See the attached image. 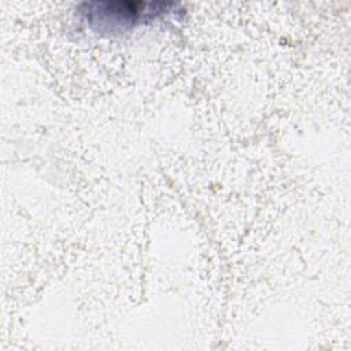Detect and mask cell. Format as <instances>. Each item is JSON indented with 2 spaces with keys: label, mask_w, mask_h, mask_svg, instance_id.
Segmentation results:
<instances>
[{
  "label": "cell",
  "mask_w": 351,
  "mask_h": 351,
  "mask_svg": "<svg viewBox=\"0 0 351 351\" xmlns=\"http://www.w3.org/2000/svg\"><path fill=\"white\" fill-rule=\"evenodd\" d=\"M178 7V4L170 1L95 0L81 3L77 11L96 33L119 34L170 14Z\"/></svg>",
  "instance_id": "1"
}]
</instances>
